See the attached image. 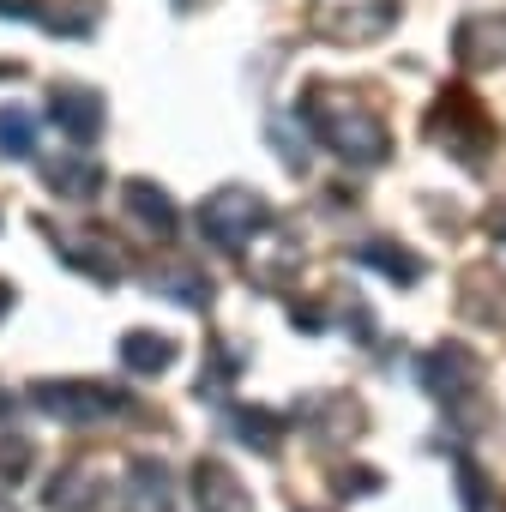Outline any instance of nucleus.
Wrapping results in <instances>:
<instances>
[{"label":"nucleus","mask_w":506,"mask_h":512,"mask_svg":"<svg viewBox=\"0 0 506 512\" xmlns=\"http://www.w3.org/2000/svg\"><path fill=\"white\" fill-rule=\"evenodd\" d=\"M296 115H302V121H308V133H314L332 157H344L350 169H374V163H386V157H392V133H386L380 109H374V103H362L356 91L332 85V79H314V85L302 91Z\"/></svg>","instance_id":"f257e3e1"},{"label":"nucleus","mask_w":506,"mask_h":512,"mask_svg":"<svg viewBox=\"0 0 506 512\" xmlns=\"http://www.w3.org/2000/svg\"><path fill=\"white\" fill-rule=\"evenodd\" d=\"M416 374H422V386L446 404V416H452L464 434H476V428L488 422V398H482V356H476L470 344L440 338L434 350H422Z\"/></svg>","instance_id":"f03ea898"},{"label":"nucleus","mask_w":506,"mask_h":512,"mask_svg":"<svg viewBox=\"0 0 506 512\" xmlns=\"http://www.w3.org/2000/svg\"><path fill=\"white\" fill-rule=\"evenodd\" d=\"M266 229H272V205L253 193V187H241V181H223L217 193L199 199V235H205L211 247H223V253L253 247Z\"/></svg>","instance_id":"7ed1b4c3"},{"label":"nucleus","mask_w":506,"mask_h":512,"mask_svg":"<svg viewBox=\"0 0 506 512\" xmlns=\"http://www.w3.org/2000/svg\"><path fill=\"white\" fill-rule=\"evenodd\" d=\"M428 133H434V145H440V151H452L458 163H482V157L500 145V133H494V121H488V109H482L464 85H452V91L428 109Z\"/></svg>","instance_id":"20e7f679"},{"label":"nucleus","mask_w":506,"mask_h":512,"mask_svg":"<svg viewBox=\"0 0 506 512\" xmlns=\"http://www.w3.org/2000/svg\"><path fill=\"white\" fill-rule=\"evenodd\" d=\"M404 19V0H308V25L326 43H380Z\"/></svg>","instance_id":"39448f33"},{"label":"nucleus","mask_w":506,"mask_h":512,"mask_svg":"<svg viewBox=\"0 0 506 512\" xmlns=\"http://www.w3.org/2000/svg\"><path fill=\"white\" fill-rule=\"evenodd\" d=\"M31 404L49 416V422H67V428H97L109 416L127 410V392L103 386V380H37L31 386Z\"/></svg>","instance_id":"423d86ee"},{"label":"nucleus","mask_w":506,"mask_h":512,"mask_svg":"<svg viewBox=\"0 0 506 512\" xmlns=\"http://www.w3.org/2000/svg\"><path fill=\"white\" fill-rule=\"evenodd\" d=\"M49 247L61 253V266H73L91 284H121V272H127V253L97 223H61V229H49Z\"/></svg>","instance_id":"0eeeda50"},{"label":"nucleus","mask_w":506,"mask_h":512,"mask_svg":"<svg viewBox=\"0 0 506 512\" xmlns=\"http://www.w3.org/2000/svg\"><path fill=\"white\" fill-rule=\"evenodd\" d=\"M49 115H55V127H61L73 145H97L103 127H109L103 91H97V85H79V79H61V85L49 91Z\"/></svg>","instance_id":"6e6552de"},{"label":"nucleus","mask_w":506,"mask_h":512,"mask_svg":"<svg viewBox=\"0 0 506 512\" xmlns=\"http://www.w3.org/2000/svg\"><path fill=\"white\" fill-rule=\"evenodd\" d=\"M193 500H199V512H253V488L223 458H199L193 464Z\"/></svg>","instance_id":"1a4fd4ad"},{"label":"nucleus","mask_w":506,"mask_h":512,"mask_svg":"<svg viewBox=\"0 0 506 512\" xmlns=\"http://www.w3.org/2000/svg\"><path fill=\"white\" fill-rule=\"evenodd\" d=\"M115 356H121V368L127 374H139V380H157V374H169L175 368V338L169 332H157V326H133V332H121V344H115Z\"/></svg>","instance_id":"9d476101"},{"label":"nucleus","mask_w":506,"mask_h":512,"mask_svg":"<svg viewBox=\"0 0 506 512\" xmlns=\"http://www.w3.org/2000/svg\"><path fill=\"white\" fill-rule=\"evenodd\" d=\"M121 205H127V217H139V223H145V235H157V241H169V235L181 229V211H175V199H169L157 181H145V175L121 181Z\"/></svg>","instance_id":"9b49d317"},{"label":"nucleus","mask_w":506,"mask_h":512,"mask_svg":"<svg viewBox=\"0 0 506 512\" xmlns=\"http://www.w3.org/2000/svg\"><path fill=\"white\" fill-rule=\"evenodd\" d=\"M169 506H175V476H169V464H157V458H139V464L127 470L121 512H169Z\"/></svg>","instance_id":"f8f14e48"},{"label":"nucleus","mask_w":506,"mask_h":512,"mask_svg":"<svg viewBox=\"0 0 506 512\" xmlns=\"http://www.w3.org/2000/svg\"><path fill=\"white\" fill-rule=\"evenodd\" d=\"M103 169L91 163V157H55L49 169H43V187L55 193V199H73V205H85V199H97L103 193Z\"/></svg>","instance_id":"ddd939ff"},{"label":"nucleus","mask_w":506,"mask_h":512,"mask_svg":"<svg viewBox=\"0 0 506 512\" xmlns=\"http://www.w3.org/2000/svg\"><path fill=\"white\" fill-rule=\"evenodd\" d=\"M356 266L386 272V284H398V290L422 284V253H410V247H398V241H386V235H374V241L356 247Z\"/></svg>","instance_id":"4468645a"},{"label":"nucleus","mask_w":506,"mask_h":512,"mask_svg":"<svg viewBox=\"0 0 506 512\" xmlns=\"http://www.w3.org/2000/svg\"><path fill=\"white\" fill-rule=\"evenodd\" d=\"M97 494H103V476H97V464H67L55 482H49V506L55 512H91L97 506Z\"/></svg>","instance_id":"2eb2a0df"},{"label":"nucleus","mask_w":506,"mask_h":512,"mask_svg":"<svg viewBox=\"0 0 506 512\" xmlns=\"http://www.w3.org/2000/svg\"><path fill=\"white\" fill-rule=\"evenodd\" d=\"M241 446H253L260 458H272L278 446H284V422L272 416V410H229V422H223Z\"/></svg>","instance_id":"dca6fc26"},{"label":"nucleus","mask_w":506,"mask_h":512,"mask_svg":"<svg viewBox=\"0 0 506 512\" xmlns=\"http://www.w3.org/2000/svg\"><path fill=\"white\" fill-rule=\"evenodd\" d=\"M0 157H13V163L37 157V115L25 103H0Z\"/></svg>","instance_id":"f3484780"},{"label":"nucleus","mask_w":506,"mask_h":512,"mask_svg":"<svg viewBox=\"0 0 506 512\" xmlns=\"http://www.w3.org/2000/svg\"><path fill=\"white\" fill-rule=\"evenodd\" d=\"M482 37H500V25H488V19H464L458 37H452V55H458L464 67H494V61H500V43H482Z\"/></svg>","instance_id":"a211bd4d"},{"label":"nucleus","mask_w":506,"mask_h":512,"mask_svg":"<svg viewBox=\"0 0 506 512\" xmlns=\"http://www.w3.org/2000/svg\"><path fill=\"white\" fill-rule=\"evenodd\" d=\"M151 290H163V296L181 302V308H205V302H211V284H205L193 266H169V272H157Z\"/></svg>","instance_id":"6ab92c4d"},{"label":"nucleus","mask_w":506,"mask_h":512,"mask_svg":"<svg viewBox=\"0 0 506 512\" xmlns=\"http://www.w3.org/2000/svg\"><path fill=\"white\" fill-rule=\"evenodd\" d=\"M452 482H458V500H464V512H500V500H494V488L482 482V464H470V458H458V464H452Z\"/></svg>","instance_id":"aec40b11"},{"label":"nucleus","mask_w":506,"mask_h":512,"mask_svg":"<svg viewBox=\"0 0 506 512\" xmlns=\"http://www.w3.org/2000/svg\"><path fill=\"white\" fill-rule=\"evenodd\" d=\"M25 464H31V440L25 434H0V482H25Z\"/></svg>","instance_id":"412c9836"},{"label":"nucleus","mask_w":506,"mask_h":512,"mask_svg":"<svg viewBox=\"0 0 506 512\" xmlns=\"http://www.w3.org/2000/svg\"><path fill=\"white\" fill-rule=\"evenodd\" d=\"M272 151H278V157H284V163H290V169H308V145H296V139H290V127H284V121H278V127H272Z\"/></svg>","instance_id":"4be33fe9"},{"label":"nucleus","mask_w":506,"mask_h":512,"mask_svg":"<svg viewBox=\"0 0 506 512\" xmlns=\"http://www.w3.org/2000/svg\"><path fill=\"white\" fill-rule=\"evenodd\" d=\"M43 0H0V19H43Z\"/></svg>","instance_id":"5701e85b"},{"label":"nucleus","mask_w":506,"mask_h":512,"mask_svg":"<svg viewBox=\"0 0 506 512\" xmlns=\"http://www.w3.org/2000/svg\"><path fill=\"white\" fill-rule=\"evenodd\" d=\"M380 476H338V494H374Z\"/></svg>","instance_id":"b1692460"},{"label":"nucleus","mask_w":506,"mask_h":512,"mask_svg":"<svg viewBox=\"0 0 506 512\" xmlns=\"http://www.w3.org/2000/svg\"><path fill=\"white\" fill-rule=\"evenodd\" d=\"M13 302H19V296H13V284H7V278H0V320H7V314H13Z\"/></svg>","instance_id":"393cba45"},{"label":"nucleus","mask_w":506,"mask_h":512,"mask_svg":"<svg viewBox=\"0 0 506 512\" xmlns=\"http://www.w3.org/2000/svg\"><path fill=\"white\" fill-rule=\"evenodd\" d=\"M488 235H500V241H506V211H488Z\"/></svg>","instance_id":"a878e982"}]
</instances>
